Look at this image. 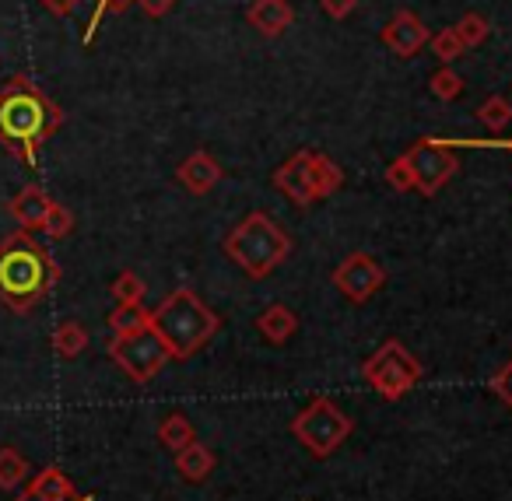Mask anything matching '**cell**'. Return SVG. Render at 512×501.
Returning a JSON list of instances; mask_svg holds the SVG:
<instances>
[{
  "label": "cell",
  "mask_w": 512,
  "mask_h": 501,
  "mask_svg": "<svg viewBox=\"0 0 512 501\" xmlns=\"http://www.w3.org/2000/svg\"><path fill=\"white\" fill-rule=\"evenodd\" d=\"M60 123V106L29 78H11L0 88V148L29 169H36L39 148L57 134Z\"/></svg>",
  "instance_id": "cell-1"
},
{
  "label": "cell",
  "mask_w": 512,
  "mask_h": 501,
  "mask_svg": "<svg viewBox=\"0 0 512 501\" xmlns=\"http://www.w3.org/2000/svg\"><path fill=\"white\" fill-rule=\"evenodd\" d=\"M60 281V267L25 228L0 242V302L25 316L39 302H46Z\"/></svg>",
  "instance_id": "cell-2"
},
{
  "label": "cell",
  "mask_w": 512,
  "mask_h": 501,
  "mask_svg": "<svg viewBox=\"0 0 512 501\" xmlns=\"http://www.w3.org/2000/svg\"><path fill=\"white\" fill-rule=\"evenodd\" d=\"M151 326L165 340L172 358L186 361L197 351H204L221 330V319L214 309L193 288H176L155 312H151Z\"/></svg>",
  "instance_id": "cell-3"
},
{
  "label": "cell",
  "mask_w": 512,
  "mask_h": 501,
  "mask_svg": "<svg viewBox=\"0 0 512 501\" xmlns=\"http://www.w3.org/2000/svg\"><path fill=\"white\" fill-rule=\"evenodd\" d=\"M225 256L246 277L264 281L292 256V235L274 218H267L264 211H253L225 235Z\"/></svg>",
  "instance_id": "cell-4"
},
{
  "label": "cell",
  "mask_w": 512,
  "mask_h": 501,
  "mask_svg": "<svg viewBox=\"0 0 512 501\" xmlns=\"http://www.w3.org/2000/svg\"><path fill=\"white\" fill-rule=\"evenodd\" d=\"M355 431V421L337 407L327 396L309 400L299 414L292 417V435L313 452L316 459H327L348 442V435Z\"/></svg>",
  "instance_id": "cell-5"
},
{
  "label": "cell",
  "mask_w": 512,
  "mask_h": 501,
  "mask_svg": "<svg viewBox=\"0 0 512 501\" xmlns=\"http://www.w3.org/2000/svg\"><path fill=\"white\" fill-rule=\"evenodd\" d=\"M106 351H109V358L116 361V368H120L130 382H137V386L151 382L172 361L169 347H165V340L158 337L151 323L130 333H113Z\"/></svg>",
  "instance_id": "cell-6"
},
{
  "label": "cell",
  "mask_w": 512,
  "mask_h": 501,
  "mask_svg": "<svg viewBox=\"0 0 512 501\" xmlns=\"http://www.w3.org/2000/svg\"><path fill=\"white\" fill-rule=\"evenodd\" d=\"M425 368L400 340H386L376 354L362 365V379L376 389L383 400H400L421 382Z\"/></svg>",
  "instance_id": "cell-7"
},
{
  "label": "cell",
  "mask_w": 512,
  "mask_h": 501,
  "mask_svg": "<svg viewBox=\"0 0 512 501\" xmlns=\"http://www.w3.org/2000/svg\"><path fill=\"white\" fill-rule=\"evenodd\" d=\"M404 162L411 165L414 190L421 197H435L460 169V158L453 155V148L442 137H421L411 151H404Z\"/></svg>",
  "instance_id": "cell-8"
},
{
  "label": "cell",
  "mask_w": 512,
  "mask_h": 501,
  "mask_svg": "<svg viewBox=\"0 0 512 501\" xmlns=\"http://www.w3.org/2000/svg\"><path fill=\"white\" fill-rule=\"evenodd\" d=\"M383 284H386V270L379 267L369 253H351L348 260L334 270V288L355 305H365Z\"/></svg>",
  "instance_id": "cell-9"
},
{
  "label": "cell",
  "mask_w": 512,
  "mask_h": 501,
  "mask_svg": "<svg viewBox=\"0 0 512 501\" xmlns=\"http://www.w3.org/2000/svg\"><path fill=\"white\" fill-rule=\"evenodd\" d=\"M383 43L393 57H414L421 46L428 43V29L414 11H397L390 22L383 25Z\"/></svg>",
  "instance_id": "cell-10"
},
{
  "label": "cell",
  "mask_w": 512,
  "mask_h": 501,
  "mask_svg": "<svg viewBox=\"0 0 512 501\" xmlns=\"http://www.w3.org/2000/svg\"><path fill=\"white\" fill-rule=\"evenodd\" d=\"M176 183L183 186L186 193H193V197H204V193H211L214 186L221 183L218 158L207 155V151H193V155L176 169Z\"/></svg>",
  "instance_id": "cell-11"
},
{
  "label": "cell",
  "mask_w": 512,
  "mask_h": 501,
  "mask_svg": "<svg viewBox=\"0 0 512 501\" xmlns=\"http://www.w3.org/2000/svg\"><path fill=\"white\" fill-rule=\"evenodd\" d=\"M309 155H313V151H295V155L274 172V186H278L295 207L316 204L313 190H309Z\"/></svg>",
  "instance_id": "cell-12"
},
{
  "label": "cell",
  "mask_w": 512,
  "mask_h": 501,
  "mask_svg": "<svg viewBox=\"0 0 512 501\" xmlns=\"http://www.w3.org/2000/svg\"><path fill=\"white\" fill-rule=\"evenodd\" d=\"M246 22L253 25L264 39H278L292 29L295 8L288 4V0H253L246 11Z\"/></svg>",
  "instance_id": "cell-13"
},
{
  "label": "cell",
  "mask_w": 512,
  "mask_h": 501,
  "mask_svg": "<svg viewBox=\"0 0 512 501\" xmlns=\"http://www.w3.org/2000/svg\"><path fill=\"white\" fill-rule=\"evenodd\" d=\"M50 207H53V197L43 190V186H25L22 193L11 197L8 211H11V218L25 228V232H32V228H43L46 211H50Z\"/></svg>",
  "instance_id": "cell-14"
},
{
  "label": "cell",
  "mask_w": 512,
  "mask_h": 501,
  "mask_svg": "<svg viewBox=\"0 0 512 501\" xmlns=\"http://www.w3.org/2000/svg\"><path fill=\"white\" fill-rule=\"evenodd\" d=\"M256 333H260L267 344L281 347V344H288L295 333H299V316H295L288 305L274 302V305H267L260 316H256Z\"/></svg>",
  "instance_id": "cell-15"
},
{
  "label": "cell",
  "mask_w": 512,
  "mask_h": 501,
  "mask_svg": "<svg viewBox=\"0 0 512 501\" xmlns=\"http://www.w3.org/2000/svg\"><path fill=\"white\" fill-rule=\"evenodd\" d=\"M341 186H344L341 165L330 155H323V151H313V155H309V190H313V200L334 197Z\"/></svg>",
  "instance_id": "cell-16"
},
{
  "label": "cell",
  "mask_w": 512,
  "mask_h": 501,
  "mask_svg": "<svg viewBox=\"0 0 512 501\" xmlns=\"http://www.w3.org/2000/svg\"><path fill=\"white\" fill-rule=\"evenodd\" d=\"M25 491H29L32 498H39V501H71V498H78L71 477H67L60 466H46V470H39L36 477L29 480V487H25Z\"/></svg>",
  "instance_id": "cell-17"
},
{
  "label": "cell",
  "mask_w": 512,
  "mask_h": 501,
  "mask_svg": "<svg viewBox=\"0 0 512 501\" xmlns=\"http://www.w3.org/2000/svg\"><path fill=\"white\" fill-rule=\"evenodd\" d=\"M214 466H218V459H214V452L207 449L204 442H190L186 449L176 452V470L186 484H200V480H207Z\"/></svg>",
  "instance_id": "cell-18"
},
{
  "label": "cell",
  "mask_w": 512,
  "mask_h": 501,
  "mask_svg": "<svg viewBox=\"0 0 512 501\" xmlns=\"http://www.w3.org/2000/svg\"><path fill=\"white\" fill-rule=\"evenodd\" d=\"M158 442H162L169 452H179L190 442H197V428H193V421L186 414H169V417H162V424H158Z\"/></svg>",
  "instance_id": "cell-19"
},
{
  "label": "cell",
  "mask_w": 512,
  "mask_h": 501,
  "mask_svg": "<svg viewBox=\"0 0 512 501\" xmlns=\"http://www.w3.org/2000/svg\"><path fill=\"white\" fill-rule=\"evenodd\" d=\"M29 477V459L15 449V445H4L0 449V487L4 491H18Z\"/></svg>",
  "instance_id": "cell-20"
},
{
  "label": "cell",
  "mask_w": 512,
  "mask_h": 501,
  "mask_svg": "<svg viewBox=\"0 0 512 501\" xmlns=\"http://www.w3.org/2000/svg\"><path fill=\"white\" fill-rule=\"evenodd\" d=\"M85 347H88V330L81 323H74V319H67V323H60L53 330V351L60 358H78Z\"/></svg>",
  "instance_id": "cell-21"
},
{
  "label": "cell",
  "mask_w": 512,
  "mask_h": 501,
  "mask_svg": "<svg viewBox=\"0 0 512 501\" xmlns=\"http://www.w3.org/2000/svg\"><path fill=\"white\" fill-rule=\"evenodd\" d=\"M151 323V312L144 309V302H134V305H116L109 312V330L113 333H130V330H141V326Z\"/></svg>",
  "instance_id": "cell-22"
},
{
  "label": "cell",
  "mask_w": 512,
  "mask_h": 501,
  "mask_svg": "<svg viewBox=\"0 0 512 501\" xmlns=\"http://www.w3.org/2000/svg\"><path fill=\"white\" fill-rule=\"evenodd\" d=\"M477 120L484 123L488 130H505L509 127V120H512V102L509 99H502V95H491V99H484L481 106H477Z\"/></svg>",
  "instance_id": "cell-23"
},
{
  "label": "cell",
  "mask_w": 512,
  "mask_h": 501,
  "mask_svg": "<svg viewBox=\"0 0 512 501\" xmlns=\"http://www.w3.org/2000/svg\"><path fill=\"white\" fill-rule=\"evenodd\" d=\"M456 29V36H460V43H463V50H474V46H481L484 39L491 36V25H488V18H481V15H463L460 22L453 25Z\"/></svg>",
  "instance_id": "cell-24"
},
{
  "label": "cell",
  "mask_w": 512,
  "mask_h": 501,
  "mask_svg": "<svg viewBox=\"0 0 512 501\" xmlns=\"http://www.w3.org/2000/svg\"><path fill=\"white\" fill-rule=\"evenodd\" d=\"M428 92L439 102H456L463 95V78L453 67H442V71H435L432 78H428Z\"/></svg>",
  "instance_id": "cell-25"
},
{
  "label": "cell",
  "mask_w": 512,
  "mask_h": 501,
  "mask_svg": "<svg viewBox=\"0 0 512 501\" xmlns=\"http://www.w3.org/2000/svg\"><path fill=\"white\" fill-rule=\"evenodd\" d=\"M432 53H435V60H442V67H449L453 60L463 57V43H460V36H456L453 25H449V29H442V32H435V36H432Z\"/></svg>",
  "instance_id": "cell-26"
},
{
  "label": "cell",
  "mask_w": 512,
  "mask_h": 501,
  "mask_svg": "<svg viewBox=\"0 0 512 501\" xmlns=\"http://www.w3.org/2000/svg\"><path fill=\"white\" fill-rule=\"evenodd\" d=\"M113 298H116V305L144 302V281L134 274V270H123V274H116V281H113Z\"/></svg>",
  "instance_id": "cell-27"
},
{
  "label": "cell",
  "mask_w": 512,
  "mask_h": 501,
  "mask_svg": "<svg viewBox=\"0 0 512 501\" xmlns=\"http://www.w3.org/2000/svg\"><path fill=\"white\" fill-rule=\"evenodd\" d=\"M43 232L50 235V239H67V235L74 232V214L67 211L64 204H57V200H53V207L46 211Z\"/></svg>",
  "instance_id": "cell-28"
},
{
  "label": "cell",
  "mask_w": 512,
  "mask_h": 501,
  "mask_svg": "<svg viewBox=\"0 0 512 501\" xmlns=\"http://www.w3.org/2000/svg\"><path fill=\"white\" fill-rule=\"evenodd\" d=\"M386 183H390V190H397V193L414 190V172H411V165L404 162V155H400L397 162H390V169H386Z\"/></svg>",
  "instance_id": "cell-29"
},
{
  "label": "cell",
  "mask_w": 512,
  "mask_h": 501,
  "mask_svg": "<svg viewBox=\"0 0 512 501\" xmlns=\"http://www.w3.org/2000/svg\"><path fill=\"white\" fill-rule=\"evenodd\" d=\"M488 386H491V393H495L498 400H502L505 407L512 410V358L505 361V365L498 368L495 375H491V379H488Z\"/></svg>",
  "instance_id": "cell-30"
},
{
  "label": "cell",
  "mask_w": 512,
  "mask_h": 501,
  "mask_svg": "<svg viewBox=\"0 0 512 501\" xmlns=\"http://www.w3.org/2000/svg\"><path fill=\"white\" fill-rule=\"evenodd\" d=\"M130 0H99L95 4V15H92V22H88V32H85V43H92V36H95V29H99V22L109 15V11H123L127 8Z\"/></svg>",
  "instance_id": "cell-31"
},
{
  "label": "cell",
  "mask_w": 512,
  "mask_h": 501,
  "mask_svg": "<svg viewBox=\"0 0 512 501\" xmlns=\"http://www.w3.org/2000/svg\"><path fill=\"white\" fill-rule=\"evenodd\" d=\"M320 4L334 22H344V18L355 15V8H358V0H320Z\"/></svg>",
  "instance_id": "cell-32"
},
{
  "label": "cell",
  "mask_w": 512,
  "mask_h": 501,
  "mask_svg": "<svg viewBox=\"0 0 512 501\" xmlns=\"http://www.w3.org/2000/svg\"><path fill=\"white\" fill-rule=\"evenodd\" d=\"M137 4H141V11L148 18H165L172 11V4H176V0H137Z\"/></svg>",
  "instance_id": "cell-33"
},
{
  "label": "cell",
  "mask_w": 512,
  "mask_h": 501,
  "mask_svg": "<svg viewBox=\"0 0 512 501\" xmlns=\"http://www.w3.org/2000/svg\"><path fill=\"white\" fill-rule=\"evenodd\" d=\"M46 4V11H53L57 18H67L74 8H78V0H43Z\"/></svg>",
  "instance_id": "cell-34"
},
{
  "label": "cell",
  "mask_w": 512,
  "mask_h": 501,
  "mask_svg": "<svg viewBox=\"0 0 512 501\" xmlns=\"http://www.w3.org/2000/svg\"><path fill=\"white\" fill-rule=\"evenodd\" d=\"M15 501H39V498H32L29 491H22V494H18ZM71 501H95V498H92V494H78V498H71Z\"/></svg>",
  "instance_id": "cell-35"
},
{
  "label": "cell",
  "mask_w": 512,
  "mask_h": 501,
  "mask_svg": "<svg viewBox=\"0 0 512 501\" xmlns=\"http://www.w3.org/2000/svg\"><path fill=\"white\" fill-rule=\"evenodd\" d=\"M467 144H488V148H505V151H512V141H467Z\"/></svg>",
  "instance_id": "cell-36"
}]
</instances>
